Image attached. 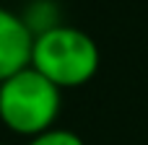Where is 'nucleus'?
Segmentation results:
<instances>
[{"label":"nucleus","instance_id":"6","mask_svg":"<svg viewBox=\"0 0 148 145\" xmlns=\"http://www.w3.org/2000/svg\"><path fill=\"white\" fill-rule=\"evenodd\" d=\"M0 145H10V143H0Z\"/></svg>","mask_w":148,"mask_h":145},{"label":"nucleus","instance_id":"4","mask_svg":"<svg viewBox=\"0 0 148 145\" xmlns=\"http://www.w3.org/2000/svg\"><path fill=\"white\" fill-rule=\"evenodd\" d=\"M21 18H23V23L29 26V31L34 36H39V34H44V31H49V29H55V26L62 23L60 13H57V5L52 0H34L21 13Z\"/></svg>","mask_w":148,"mask_h":145},{"label":"nucleus","instance_id":"3","mask_svg":"<svg viewBox=\"0 0 148 145\" xmlns=\"http://www.w3.org/2000/svg\"><path fill=\"white\" fill-rule=\"evenodd\" d=\"M31 47L34 34L21 13L0 5V83L31 65Z\"/></svg>","mask_w":148,"mask_h":145},{"label":"nucleus","instance_id":"2","mask_svg":"<svg viewBox=\"0 0 148 145\" xmlns=\"http://www.w3.org/2000/svg\"><path fill=\"white\" fill-rule=\"evenodd\" d=\"M60 109L62 91L31 65L0 83V122L21 138L55 127Z\"/></svg>","mask_w":148,"mask_h":145},{"label":"nucleus","instance_id":"5","mask_svg":"<svg viewBox=\"0 0 148 145\" xmlns=\"http://www.w3.org/2000/svg\"><path fill=\"white\" fill-rule=\"evenodd\" d=\"M26 145H86V143H83V138H81L78 132L55 125V127H49V130H44V132L29 138Z\"/></svg>","mask_w":148,"mask_h":145},{"label":"nucleus","instance_id":"1","mask_svg":"<svg viewBox=\"0 0 148 145\" xmlns=\"http://www.w3.org/2000/svg\"><path fill=\"white\" fill-rule=\"evenodd\" d=\"M101 65L99 44L78 26L60 23L39 36L31 47V67L60 91L86 86Z\"/></svg>","mask_w":148,"mask_h":145}]
</instances>
